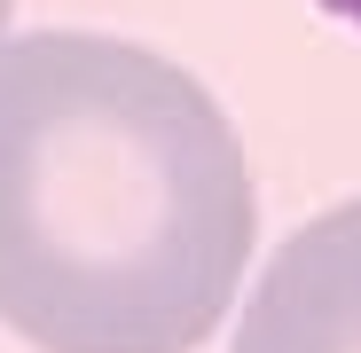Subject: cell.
<instances>
[{"instance_id":"cell-1","label":"cell","mask_w":361,"mask_h":353,"mask_svg":"<svg viewBox=\"0 0 361 353\" xmlns=\"http://www.w3.org/2000/svg\"><path fill=\"white\" fill-rule=\"evenodd\" d=\"M228 110L110 32L0 39V322L39 353H197L252 259Z\"/></svg>"},{"instance_id":"cell-2","label":"cell","mask_w":361,"mask_h":353,"mask_svg":"<svg viewBox=\"0 0 361 353\" xmlns=\"http://www.w3.org/2000/svg\"><path fill=\"white\" fill-rule=\"evenodd\" d=\"M235 353H361V197L307 220L267 259Z\"/></svg>"},{"instance_id":"cell-3","label":"cell","mask_w":361,"mask_h":353,"mask_svg":"<svg viewBox=\"0 0 361 353\" xmlns=\"http://www.w3.org/2000/svg\"><path fill=\"white\" fill-rule=\"evenodd\" d=\"M330 16H345V24H361V0H322Z\"/></svg>"},{"instance_id":"cell-4","label":"cell","mask_w":361,"mask_h":353,"mask_svg":"<svg viewBox=\"0 0 361 353\" xmlns=\"http://www.w3.org/2000/svg\"><path fill=\"white\" fill-rule=\"evenodd\" d=\"M0 24H8V0H0Z\"/></svg>"}]
</instances>
